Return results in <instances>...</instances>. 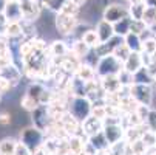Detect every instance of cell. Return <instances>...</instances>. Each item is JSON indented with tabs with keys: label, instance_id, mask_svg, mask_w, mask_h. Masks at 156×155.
<instances>
[{
	"label": "cell",
	"instance_id": "31",
	"mask_svg": "<svg viewBox=\"0 0 156 155\" xmlns=\"http://www.w3.org/2000/svg\"><path fill=\"white\" fill-rule=\"evenodd\" d=\"M65 3H66V0H47L45 8L50 9V11H53L54 14H57V13L62 11V8H63Z\"/></svg>",
	"mask_w": 156,
	"mask_h": 155
},
{
	"label": "cell",
	"instance_id": "29",
	"mask_svg": "<svg viewBox=\"0 0 156 155\" xmlns=\"http://www.w3.org/2000/svg\"><path fill=\"white\" fill-rule=\"evenodd\" d=\"M60 13L68 14V16H79V13H80V6H77L74 2H71V0H66V3L63 5V8H62Z\"/></svg>",
	"mask_w": 156,
	"mask_h": 155
},
{
	"label": "cell",
	"instance_id": "26",
	"mask_svg": "<svg viewBox=\"0 0 156 155\" xmlns=\"http://www.w3.org/2000/svg\"><path fill=\"white\" fill-rule=\"evenodd\" d=\"M130 53H131V50L125 45V42H124V40H122V42H119L118 45L115 47V50H113V54H115V56L122 62V64H124V61L130 56Z\"/></svg>",
	"mask_w": 156,
	"mask_h": 155
},
{
	"label": "cell",
	"instance_id": "32",
	"mask_svg": "<svg viewBox=\"0 0 156 155\" xmlns=\"http://www.w3.org/2000/svg\"><path fill=\"white\" fill-rule=\"evenodd\" d=\"M147 28H150V27L145 25L144 20H135V19H131V28H130L131 33H135V34H139V36H141Z\"/></svg>",
	"mask_w": 156,
	"mask_h": 155
},
{
	"label": "cell",
	"instance_id": "12",
	"mask_svg": "<svg viewBox=\"0 0 156 155\" xmlns=\"http://www.w3.org/2000/svg\"><path fill=\"white\" fill-rule=\"evenodd\" d=\"M94 28H96V33H98V36H99L101 43H105V42L111 40V39L116 36L113 24H110V22L105 20V19H101L98 24H96Z\"/></svg>",
	"mask_w": 156,
	"mask_h": 155
},
{
	"label": "cell",
	"instance_id": "44",
	"mask_svg": "<svg viewBox=\"0 0 156 155\" xmlns=\"http://www.w3.org/2000/svg\"><path fill=\"white\" fill-rule=\"evenodd\" d=\"M5 2H9V0H5Z\"/></svg>",
	"mask_w": 156,
	"mask_h": 155
},
{
	"label": "cell",
	"instance_id": "8",
	"mask_svg": "<svg viewBox=\"0 0 156 155\" xmlns=\"http://www.w3.org/2000/svg\"><path fill=\"white\" fill-rule=\"evenodd\" d=\"M104 135L108 141L110 146H113L122 140H125V126L122 123H111V124H104Z\"/></svg>",
	"mask_w": 156,
	"mask_h": 155
},
{
	"label": "cell",
	"instance_id": "23",
	"mask_svg": "<svg viewBox=\"0 0 156 155\" xmlns=\"http://www.w3.org/2000/svg\"><path fill=\"white\" fill-rule=\"evenodd\" d=\"M80 39H82L90 48H96L99 43H101L99 36H98V33H96V28H88V30L82 34Z\"/></svg>",
	"mask_w": 156,
	"mask_h": 155
},
{
	"label": "cell",
	"instance_id": "3",
	"mask_svg": "<svg viewBox=\"0 0 156 155\" xmlns=\"http://www.w3.org/2000/svg\"><path fill=\"white\" fill-rule=\"evenodd\" d=\"M19 140L23 144H27L33 152H36L37 149L43 146V143L47 140V134L43 130L37 129L36 126H30V127H25L23 130H20Z\"/></svg>",
	"mask_w": 156,
	"mask_h": 155
},
{
	"label": "cell",
	"instance_id": "10",
	"mask_svg": "<svg viewBox=\"0 0 156 155\" xmlns=\"http://www.w3.org/2000/svg\"><path fill=\"white\" fill-rule=\"evenodd\" d=\"M20 3H22V11H23V19L36 22L40 17L42 8H43V5L40 2H37V0H28V2H20Z\"/></svg>",
	"mask_w": 156,
	"mask_h": 155
},
{
	"label": "cell",
	"instance_id": "2",
	"mask_svg": "<svg viewBox=\"0 0 156 155\" xmlns=\"http://www.w3.org/2000/svg\"><path fill=\"white\" fill-rule=\"evenodd\" d=\"M94 68H96L98 78H105L110 75H119L121 70L124 68V64L111 53V54H105V56L99 57Z\"/></svg>",
	"mask_w": 156,
	"mask_h": 155
},
{
	"label": "cell",
	"instance_id": "30",
	"mask_svg": "<svg viewBox=\"0 0 156 155\" xmlns=\"http://www.w3.org/2000/svg\"><path fill=\"white\" fill-rule=\"evenodd\" d=\"M142 51H145L148 54L156 53V36H151V37L142 40Z\"/></svg>",
	"mask_w": 156,
	"mask_h": 155
},
{
	"label": "cell",
	"instance_id": "4",
	"mask_svg": "<svg viewBox=\"0 0 156 155\" xmlns=\"http://www.w3.org/2000/svg\"><path fill=\"white\" fill-rule=\"evenodd\" d=\"M54 25H56L57 33L62 37H70L79 25V19H77V16H68L63 13H57L56 19H54Z\"/></svg>",
	"mask_w": 156,
	"mask_h": 155
},
{
	"label": "cell",
	"instance_id": "35",
	"mask_svg": "<svg viewBox=\"0 0 156 155\" xmlns=\"http://www.w3.org/2000/svg\"><path fill=\"white\" fill-rule=\"evenodd\" d=\"M11 118H12V115L9 112H0V124L2 126H9L12 121Z\"/></svg>",
	"mask_w": 156,
	"mask_h": 155
},
{
	"label": "cell",
	"instance_id": "33",
	"mask_svg": "<svg viewBox=\"0 0 156 155\" xmlns=\"http://www.w3.org/2000/svg\"><path fill=\"white\" fill-rule=\"evenodd\" d=\"M145 126L148 127V130L156 132V110L154 109H150V112L145 118Z\"/></svg>",
	"mask_w": 156,
	"mask_h": 155
},
{
	"label": "cell",
	"instance_id": "5",
	"mask_svg": "<svg viewBox=\"0 0 156 155\" xmlns=\"http://www.w3.org/2000/svg\"><path fill=\"white\" fill-rule=\"evenodd\" d=\"M31 113V121L33 126H36L37 129L47 132L50 129V126L53 124V116L50 112V105L48 104H39Z\"/></svg>",
	"mask_w": 156,
	"mask_h": 155
},
{
	"label": "cell",
	"instance_id": "18",
	"mask_svg": "<svg viewBox=\"0 0 156 155\" xmlns=\"http://www.w3.org/2000/svg\"><path fill=\"white\" fill-rule=\"evenodd\" d=\"M133 84H148V85H153V84H156V81L150 75L147 67L144 65V67L139 68L136 73H133Z\"/></svg>",
	"mask_w": 156,
	"mask_h": 155
},
{
	"label": "cell",
	"instance_id": "15",
	"mask_svg": "<svg viewBox=\"0 0 156 155\" xmlns=\"http://www.w3.org/2000/svg\"><path fill=\"white\" fill-rule=\"evenodd\" d=\"M74 76L79 78V79L83 81V82H90V81H94V79L98 78V75H96V68L93 67L91 64L83 62V61L80 62V65L77 67Z\"/></svg>",
	"mask_w": 156,
	"mask_h": 155
},
{
	"label": "cell",
	"instance_id": "43",
	"mask_svg": "<svg viewBox=\"0 0 156 155\" xmlns=\"http://www.w3.org/2000/svg\"><path fill=\"white\" fill-rule=\"evenodd\" d=\"M20 2H28V0H20Z\"/></svg>",
	"mask_w": 156,
	"mask_h": 155
},
{
	"label": "cell",
	"instance_id": "7",
	"mask_svg": "<svg viewBox=\"0 0 156 155\" xmlns=\"http://www.w3.org/2000/svg\"><path fill=\"white\" fill-rule=\"evenodd\" d=\"M128 6L121 5V3H110L102 9V19L108 20L110 24H116V22L128 17Z\"/></svg>",
	"mask_w": 156,
	"mask_h": 155
},
{
	"label": "cell",
	"instance_id": "37",
	"mask_svg": "<svg viewBox=\"0 0 156 155\" xmlns=\"http://www.w3.org/2000/svg\"><path fill=\"white\" fill-rule=\"evenodd\" d=\"M71 2H74V3L77 5V6H80V8H82V6H83V5L87 3V0H71Z\"/></svg>",
	"mask_w": 156,
	"mask_h": 155
},
{
	"label": "cell",
	"instance_id": "21",
	"mask_svg": "<svg viewBox=\"0 0 156 155\" xmlns=\"http://www.w3.org/2000/svg\"><path fill=\"white\" fill-rule=\"evenodd\" d=\"M19 37H23V33H22V22H8L6 31H5V39L8 40V39H19Z\"/></svg>",
	"mask_w": 156,
	"mask_h": 155
},
{
	"label": "cell",
	"instance_id": "40",
	"mask_svg": "<svg viewBox=\"0 0 156 155\" xmlns=\"http://www.w3.org/2000/svg\"><path fill=\"white\" fill-rule=\"evenodd\" d=\"M3 6H5V0H0V13L3 11Z\"/></svg>",
	"mask_w": 156,
	"mask_h": 155
},
{
	"label": "cell",
	"instance_id": "25",
	"mask_svg": "<svg viewBox=\"0 0 156 155\" xmlns=\"http://www.w3.org/2000/svg\"><path fill=\"white\" fill-rule=\"evenodd\" d=\"M145 8H147L145 2H139V3L128 5V13H130V17H131V19H135V20H142V16H144Z\"/></svg>",
	"mask_w": 156,
	"mask_h": 155
},
{
	"label": "cell",
	"instance_id": "38",
	"mask_svg": "<svg viewBox=\"0 0 156 155\" xmlns=\"http://www.w3.org/2000/svg\"><path fill=\"white\" fill-rule=\"evenodd\" d=\"M147 6H154L156 8V0H144Z\"/></svg>",
	"mask_w": 156,
	"mask_h": 155
},
{
	"label": "cell",
	"instance_id": "41",
	"mask_svg": "<svg viewBox=\"0 0 156 155\" xmlns=\"http://www.w3.org/2000/svg\"><path fill=\"white\" fill-rule=\"evenodd\" d=\"M148 155H156V149H151V150H148Z\"/></svg>",
	"mask_w": 156,
	"mask_h": 155
},
{
	"label": "cell",
	"instance_id": "27",
	"mask_svg": "<svg viewBox=\"0 0 156 155\" xmlns=\"http://www.w3.org/2000/svg\"><path fill=\"white\" fill-rule=\"evenodd\" d=\"M142 20L145 22V25L153 28L156 25V8L154 6H147L142 16Z\"/></svg>",
	"mask_w": 156,
	"mask_h": 155
},
{
	"label": "cell",
	"instance_id": "11",
	"mask_svg": "<svg viewBox=\"0 0 156 155\" xmlns=\"http://www.w3.org/2000/svg\"><path fill=\"white\" fill-rule=\"evenodd\" d=\"M80 124H82L83 135H87V137L96 135V134H99V132L104 130V120L96 118V116H93V115H90L85 121H82Z\"/></svg>",
	"mask_w": 156,
	"mask_h": 155
},
{
	"label": "cell",
	"instance_id": "1",
	"mask_svg": "<svg viewBox=\"0 0 156 155\" xmlns=\"http://www.w3.org/2000/svg\"><path fill=\"white\" fill-rule=\"evenodd\" d=\"M93 110V102L88 96H73L70 98L68 102V112L77 120V121H85L91 115Z\"/></svg>",
	"mask_w": 156,
	"mask_h": 155
},
{
	"label": "cell",
	"instance_id": "9",
	"mask_svg": "<svg viewBox=\"0 0 156 155\" xmlns=\"http://www.w3.org/2000/svg\"><path fill=\"white\" fill-rule=\"evenodd\" d=\"M2 13L6 17L8 22H22L23 20V11H22L20 0H9V2H5Z\"/></svg>",
	"mask_w": 156,
	"mask_h": 155
},
{
	"label": "cell",
	"instance_id": "19",
	"mask_svg": "<svg viewBox=\"0 0 156 155\" xmlns=\"http://www.w3.org/2000/svg\"><path fill=\"white\" fill-rule=\"evenodd\" d=\"M70 48H71V51H73L77 57H80L82 61L88 56V53L93 50V48L88 47L82 39H73V43H71V47H70Z\"/></svg>",
	"mask_w": 156,
	"mask_h": 155
},
{
	"label": "cell",
	"instance_id": "39",
	"mask_svg": "<svg viewBox=\"0 0 156 155\" xmlns=\"http://www.w3.org/2000/svg\"><path fill=\"white\" fill-rule=\"evenodd\" d=\"M128 5H133V3H139V2H144V0H127Z\"/></svg>",
	"mask_w": 156,
	"mask_h": 155
},
{
	"label": "cell",
	"instance_id": "34",
	"mask_svg": "<svg viewBox=\"0 0 156 155\" xmlns=\"http://www.w3.org/2000/svg\"><path fill=\"white\" fill-rule=\"evenodd\" d=\"M14 155H33V150H31V149H30L27 144H23V143H22V141L19 140Z\"/></svg>",
	"mask_w": 156,
	"mask_h": 155
},
{
	"label": "cell",
	"instance_id": "28",
	"mask_svg": "<svg viewBox=\"0 0 156 155\" xmlns=\"http://www.w3.org/2000/svg\"><path fill=\"white\" fill-rule=\"evenodd\" d=\"M40 102L39 101H36L34 98H31V96H28L27 93L23 95V98L20 99V105H22V109H25V110H28V112H33V110L39 105Z\"/></svg>",
	"mask_w": 156,
	"mask_h": 155
},
{
	"label": "cell",
	"instance_id": "24",
	"mask_svg": "<svg viewBox=\"0 0 156 155\" xmlns=\"http://www.w3.org/2000/svg\"><path fill=\"white\" fill-rule=\"evenodd\" d=\"M115 27V33L116 36H121V37H125L128 33H130V28H131V17H125L119 22H116V24H113Z\"/></svg>",
	"mask_w": 156,
	"mask_h": 155
},
{
	"label": "cell",
	"instance_id": "20",
	"mask_svg": "<svg viewBox=\"0 0 156 155\" xmlns=\"http://www.w3.org/2000/svg\"><path fill=\"white\" fill-rule=\"evenodd\" d=\"M124 42L125 45L131 50V51H142V39L139 34H135V33H128L125 37H124Z\"/></svg>",
	"mask_w": 156,
	"mask_h": 155
},
{
	"label": "cell",
	"instance_id": "13",
	"mask_svg": "<svg viewBox=\"0 0 156 155\" xmlns=\"http://www.w3.org/2000/svg\"><path fill=\"white\" fill-rule=\"evenodd\" d=\"M99 79H101V87L105 93H119L121 88L124 87L118 75H110V76L99 78Z\"/></svg>",
	"mask_w": 156,
	"mask_h": 155
},
{
	"label": "cell",
	"instance_id": "42",
	"mask_svg": "<svg viewBox=\"0 0 156 155\" xmlns=\"http://www.w3.org/2000/svg\"><path fill=\"white\" fill-rule=\"evenodd\" d=\"M37 2H40L43 5V8H45V3H47V0H37Z\"/></svg>",
	"mask_w": 156,
	"mask_h": 155
},
{
	"label": "cell",
	"instance_id": "16",
	"mask_svg": "<svg viewBox=\"0 0 156 155\" xmlns=\"http://www.w3.org/2000/svg\"><path fill=\"white\" fill-rule=\"evenodd\" d=\"M144 67V62H142V56H141V51H131L130 56L124 61V68L127 72H130L131 75L136 73L139 68Z\"/></svg>",
	"mask_w": 156,
	"mask_h": 155
},
{
	"label": "cell",
	"instance_id": "14",
	"mask_svg": "<svg viewBox=\"0 0 156 155\" xmlns=\"http://www.w3.org/2000/svg\"><path fill=\"white\" fill-rule=\"evenodd\" d=\"M70 45L66 43L65 39H57V40H53L50 45H48V51L51 54V57L54 59H62L63 56H66L70 53Z\"/></svg>",
	"mask_w": 156,
	"mask_h": 155
},
{
	"label": "cell",
	"instance_id": "36",
	"mask_svg": "<svg viewBox=\"0 0 156 155\" xmlns=\"http://www.w3.org/2000/svg\"><path fill=\"white\" fill-rule=\"evenodd\" d=\"M6 25H8V20H6V17L3 16V13H0V37H5Z\"/></svg>",
	"mask_w": 156,
	"mask_h": 155
},
{
	"label": "cell",
	"instance_id": "22",
	"mask_svg": "<svg viewBox=\"0 0 156 155\" xmlns=\"http://www.w3.org/2000/svg\"><path fill=\"white\" fill-rule=\"evenodd\" d=\"M17 143H19V140H16L12 137H6L3 140H0V153H3V155H14Z\"/></svg>",
	"mask_w": 156,
	"mask_h": 155
},
{
	"label": "cell",
	"instance_id": "17",
	"mask_svg": "<svg viewBox=\"0 0 156 155\" xmlns=\"http://www.w3.org/2000/svg\"><path fill=\"white\" fill-rule=\"evenodd\" d=\"M87 143L90 144L98 153H99L101 150H105V149L110 147V144H108V141H107V138H105V135H104V132H99V134H96V135L88 137V141H87Z\"/></svg>",
	"mask_w": 156,
	"mask_h": 155
},
{
	"label": "cell",
	"instance_id": "6",
	"mask_svg": "<svg viewBox=\"0 0 156 155\" xmlns=\"http://www.w3.org/2000/svg\"><path fill=\"white\" fill-rule=\"evenodd\" d=\"M130 96L141 105L151 107L153 102V88L148 84H131L130 85Z\"/></svg>",
	"mask_w": 156,
	"mask_h": 155
}]
</instances>
